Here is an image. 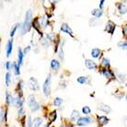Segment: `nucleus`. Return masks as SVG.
<instances>
[{
  "instance_id": "f257e3e1",
  "label": "nucleus",
  "mask_w": 127,
  "mask_h": 127,
  "mask_svg": "<svg viewBox=\"0 0 127 127\" xmlns=\"http://www.w3.org/2000/svg\"><path fill=\"white\" fill-rule=\"evenodd\" d=\"M32 10H28V11L26 12L24 23H23L22 28H21V34L27 33V32L31 30V27H32Z\"/></svg>"
},
{
  "instance_id": "f03ea898",
  "label": "nucleus",
  "mask_w": 127,
  "mask_h": 127,
  "mask_svg": "<svg viewBox=\"0 0 127 127\" xmlns=\"http://www.w3.org/2000/svg\"><path fill=\"white\" fill-rule=\"evenodd\" d=\"M28 105H29V107L32 109V111H37L40 109V106L39 104L37 103L36 101V99H35V97L34 96H29V98H28Z\"/></svg>"
},
{
  "instance_id": "7ed1b4c3",
  "label": "nucleus",
  "mask_w": 127,
  "mask_h": 127,
  "mask_svg": "<svg viewBox=\"0 0 127 127\" xmlns=\"http://www.w3.org/2000/svg\"><path fill=\"white\" fill-rule=\"evenodd\" d=\"M51 93V76L49 75L43 84V94L45 97H49Z\"/></svg>"
},
{
  "instance_id": "20e7f679",
  "label": "nucleus",
  "mask_w": 127,
  "mask_h": 127,
  "mask_svg": "<svg viewBox=\"0 0 127 127\" xmlns=\"http://www.w3.org/2000/svg\"><path fill=\"white\" fill-rule=\"evenodd\" d=\"M91 123H92V119H91V118L83 117V118H80L76 124H77L78 126H86V125L91 124Z\"/></svg>"
},
{
  "instance_id": "39448f33",
  "label": "nucleus",
  "mask_w": 127,
  "mask_h": 127,
  "mask_svg": "<svg viewBox=\"0 0 127 127\" xmlns=\"http://www.w3.org/2000/svg\"><path fill=\"white\" fill-rule=\"evenodd\" d=\"M29 87L30 89H32V90H34V91H37L39 90V85H38V82H37V80L32 77L31 79L29 80Z\"/></svg>"
},
{
  "instance_id": "423d86ee",
  "label": "nucleus",
  "mask_w": 127,
  "mask_h": 127,
  "mask_svg": "<svg viewBox=\"0 0 127 127\" xmlns=\"http://www.w3.org/2000/svg\"><path fill=\"white\" fill-rule=\"evenodd\" d=\"M85 64H86L87 68L89 69V70H93L97 67V64H96L95 62L92 61V60H89V59H87V60L85 61Z\"/></svg>"
},
{
  "instance_id": "0eeeda50",
  "label": "nucleus",
  "mask_w": 127,
  "mask_h": 127,
  "mask_svg": "<svg viewBox=\"0 0 127 127\" xmlns=\"http://www.w3.org/2000/svg\"><path fill=\"white\" fill-rule=\"evenodd\" d=\"M102 75L105 76V77H107V78H109V79H111V78H114V75L112 74V72H111V70L109 69H106V68H104V69H102Z\"/></svg>"
},
{
  "instance_id": "6e6552de",
  "label": "nucleus",
  "mask_w": 127,
  "mask_h": 127,
  "mask_svg": "<svg viewBox=\"0 0 127 127\" xmlns=\"http://www.w3.org/2000/svg\"><path fill=\"white\" fill-rule=\"evenodd\" d=\"M114 29H115L114 23L111 22V21H109V22L107 23L106 27H105V31H106L107 32H109V33H113Z\"/></svg>"
},
{
  "instance_id": "1a4fd4ad",
  "label": "nucleus",
  "mask_w": 127,
  "mask_h": 127,
  "mask_svg": "<svg viewBox=\"0 0 127 127\" xmlns=\"http://www.w3.org/2000/svg\"><path fill=\"white\" fill-rule=\"evenodd\" d=\"M12 47H13V41L10 40L7 42V45H6V56L9 57L11 55V53H12Z\"/></svg>"
},
{
  "instance_id": "9d476101",
  "label": "nucleus",
  "mask_w": 127,
  "mask_h": 127,
  "mask_svg": "<svg viewBox=\"0 0 127 127\" xmlns=\"http://www.w3.org/2000/svg\"><path fill=\"white\" fill-rule=\"evenodd\" d=\"M98 109L99 111H103L105 113H109L110 111H111V108L109 107L108 105H104V104H99L98 106Z\"/></svg>"
},
{
  "instance_id": "9b49d317",
  "label": "nucleus",
  "mask_w": 127,
  "mask_h": 127,
  "mask_svg": "<svg viewBox=\"0 0 127 127\" xmlns=\"http://www.w3.org/2000/svg\"><path fill=\"white\" fill-rule=\"evenodd\" d=\"M61 31L63 32H65V33H67V34H70L72 35V30L70 29V27L67 24H65V23H64L63 25H62V27H61Z\"/></svg>"
},
{
  "instance_id": "f8f14e48",
  "label": "nucleus",
  "mask_w": 127,
  "mask_h": 127,
  "mask_svg": "<svg viewBox=\"0 0 127 127\" xmlns=\"http://www.w3.org/2000/svg\"><path fill=\"white\" fill-rule=\"evenodd\" d=\"M22 104H23V100L20 98H19V97L14 98V102H13V105H15L16 107H19V108L20 109V108H22Z\"/></svg>"
},
{
  "instance_id": "ddd939ff",
  "label": "nucleus",
  "mask_w": 127,
  "mask_h": 127,
  "mask_svg": "<svg viewBox=\"0 0 127 127\" xmlns=\"http://www.w3.org/2000/svg\"><path fill=\"white\" fill-rule=\"evenodd\" d=\"M51 67H52V69L58 70L59 69V67H60V64H59V62H58L57 60L53 59V60L51 61Z\"/></svg>"
},
{
  "instance_id": "4468645a",
  "label": "nucleus",
  "mask_w": 127,
  "mask_h": 127,
  "mask_svg": "<svg viewBox=\"0 0 127 127\" xmlns=\"http://www.w3.org/2000/svg\"><path fill=\"white\" fill-rule=\"evenodd\" d=\"M108 122H109V119L106 118L105 116H98V123L100 125H104V124H108Z\"/></svg>"
},
{
  "instance_id": "2eb2a0df",
  "label": "nucleus",
  "mask_w": 127,
  "mask_h": 127,
  "mask_svg": "<svg viewBox=\"0 0 127 127\" xmlns=\"http://www.w3.org/2000/svg\"><path fill=\"white\" fill-rule=\"evenodd\" d=\"M24 53L22 52V50L19 48V51H18V57H19V64H22V62H23V57H24Z\"/></svg>"
},
{
  "instance_id": "dca6fc26",
  "label": "nucleus",
  "mask_w": 127,
  "mask_h": 127,
  "mask_svg": "<svg viewBox=\"0 0 127 127\" xmlns=\"http://www.w3.org/2000/svg\"><path fill=\"white\" fill-rule=\"evenodd\" d=\"M70 119L72 120V121H78L80 118H79V112L77 111H73L72 112V114L70 116Z\"/></svg>"
},
{
  "instance_id": "f3484780",
  "label": "nucleus",
  "mask_w": 127,
  "mask_h": 127,
  "mask_svg": "<svg viewBox=\"0 0 127 127\" xmlns=\"http://www.w3.org/2000/svg\"><path fill=\"white\" fill-rule=\"evenodd\" d=\"M119 12L121 14H125L127 12V4L123 3L119 6Z\"/></svg>"
},
{
  "instance_id": "a211bd4d",
  "label": "nucleus",
  "mask_w": 127,
  "mask_h": 127,
  "mask_svg": "<svg viewBox=\"0 0 127 127\" xmlns=\"http://www.w3.org/2000/svg\"><path fill=\"white\" fill-rule=\"evenodd\" d=\"M41 124H42L41 118H35L33 120V123H32V127H39Z\"/></svg>"
},
{
  "instance_id": "6ab92c4d",
  "label": "nucleus",
  "mask_w": 127,
  "mask_h": 127,
  "mask_svg": "<svg viewBox=\"0 0 127 127\" xmlns=\"http://www.w3.org/2000/svg\"><path fill=\"white\" fill-rule=\"evenodd\" d=\"M102 14H103V12H102V10L99 8V9H94L92 11V15L94 17H96L97 19H98V18H100V17L102 16Z\"/></svg>"
},
{
  "instance_id": "aec40b11",
  "label": "nucleus",
  "mask_w": 127,
  "mask_h": 127,
  "mask_svg": "<svg viewBox=\"0 0 127 127\" xmlns=\"http://www.w3.org/2000/svg\"><path fill=\"white\" fill-rule=\"evenodd\" d=\"M100 50L98 49V48H95V49H93L92 52H91V55H92L94 58H98L99 55H100Z\"/></svg>"
},
{
  "instance_id": "412c9836",
  "label": "nucleus",
  "mask_w": 127,
  "mask_h": 127,
  "mask_svg": "<svg viewBox=\"0 0 127 127\" xmlns=\"http://www.w3.org/2000/svg\"><path fill=\"white\" fill-rule=\"evenodd\" d=\"M38 21L40 22V25H41V28H45L46 25H47V19L45 17H42L41 19H38Z\"/></svg>"
},
{
  "instance_id": "4be33fe9",
  "label": "nucleus",
  "mask_w": 127,
  "mask_h": 127,
  "mask_svg": "<svg viewBox=\"0 0 127 127\" xmlns=\"http://www.w3.org/2000/svg\"><path fill=\"white\" fill-rule=\"evenodd\" d=\"M88 81H89V78L87 76H79L77 78V82L79 84H86V83H88Z\"/></svg>"
},
{
  "instance_id": "5701e85b",
  "label": "nucleus",
  "mask_w": 127,
  "mask_h": 127,
  "mask_svg": "<svg viewBox=\"0 0 127 127\" xmlns=\"http://www.w3.org/2000/svg\"><path fill=\"white\" fill-rule=\"evenodd\" d=\"M14 102V98H12V96L10 95L9 93L6 92V103L9 105V104H13Z\"/></svg>"
},
{
  "instance_id": "b1692460",
  "label": "nucleus",
  "mask_w": 127,
  "mask_h": 127,
  "mask_svg": "<svg viewBox=\"0 0 127 127\" xmlns=\"http://www.w3.org/2000/svg\"><path fill=\"white\" fill-rule=\"evenodd\" d=\"M101 64L105 67V68L110 66V61H109V59H107V58H103L101 61Z\"/></svg>"
},
{
  "instance_id": "393cba45",
  "label": "nucleus",
  "mask_w": 127,
  "mask_h": 127,
  "mask_svg": "<svg viewBox=\"0 0 127 127\" xmlns=\"http://www.w3.org/2000/svg\"><path fill=\"white\" fill-rule=\"evenodd\" d=\"M55 118H56V111H53V112L50 113V115H49V121H50V123L54 122V120H55Z\"/></svg>"
},
{
  "instance_id": "a878e982",
  "label": "nucleus",
  "mask_w": 127,
  "mask_h": 127,
  "mask_svg": "<svg viewBox=\"0 0 127 127\" xmlns=\"http://www.w3.org/2000/svg\"><path fill=\"white\" fill-rule=\"evenodd\" d=\"M63 103V99L61 98H55L54 100V104L55 105V106H60L61 104Z\"/></svg>"
},
{
  "instance_id": "bb28decb",
  "label": "nucleus",
  "mask_w": 127,
  "mask_h": 127,
  "mask_svg": "<svg viewBox=\"0 0 127 127\" xmlns=\"http://www.w3.org/2000/svg\"><path fill=\"white\" fill-rule=\"evenodd\" d=\"M118 45H119V47L122 48V49L127 50V41H121V42L118 43Z\"/></svg>"
},
{
  "instance_id": "cd10ccee",
  "label": "nucleus",
  "mask_w": 127,
  "mask_h": 127,
  "mask_svg": "<svg viewBox=\"0 0 127 127\" xmlns=\"http://www.w3.org/2000/svg\"><path fill=\"white\" fill-rule=\"evenodd\" d=\"M6 86H9L10 83H11V75L9 73H7L6 75Z\"/></svg>"
},
{
  "instance_id": "c85d7f7f",
  "label": "nucleus",
  "mask_w": 127,
  "mask_h": 127,
  "mask_svg": "<svg viewBox=\"0 0 127 127\" xmlns=\"http://www.w3.org/2000/svg\"><path fill=\"white\" fill-rule=\"evenodd\" d=\"M82 111H83V113L84 114H89L90 113V108H89V106H85L84 108L82 109Z\"/></svg>"
},
{
  "instance_id": "c756f323",
  "label": "nucleus",
  "mask_w": 127,
  "mask_h": 127,
  "mask_svg": "<svg viewBox=\"0 0 127 127\" xmlns=\"http://www.w3.org/2000/svg\"><path fill=\"white\" fill-rule=\"evenodd\" d=\"M1 122H6V111L1 109Z\"/></svg>"
},
{
  "instance_id": "7c9ffc66",
  "label": "nucleus",
  "mask_w": 127,
  "mask_h": 127,
  "mask_svg": "<svg viewBox=\"0 0 127 127\" xmlns=\"http://www.w3.org/2000/svg\"><path fill=\"white\" fill-rule=\"evenodd\" d=\"M14 70H15V74L16 75H19V64H14Z\"/></svg>"
},
{
  "instance_id": "2f4dec72",
  "label": "nucleus",
  "mask_w": 127,
  "mask_h": 127,
  "mask_svg": "<svg viewBox=\"0 0 127 127\" xmlns=\"http://www.w3.org/2000/svg\"><path fill=\"white\" fill-rule=\"evenodd\" d=\"M18 25H19V24H17V25L15 26V27H14V28L12 29L11 32H10V36H11V37H13V36H14V34H15V32H16L17 29H18Z\"/></svg>"
},
{
  "instance_id": "473e14b6",
  "label": "nucleus",
  "mask_w": 127,
  "mask_h": 127,
  "mask_svg": "<svg viewBox=\"0 0 127 127\" xmlns=\"http://www.w3.org/2000/svg\"><path fill=\"white\" fill-rule=\"evenodd\" d=\"M18 113H19V117H21V116H22V115L24 114V113H25V110H24L23 108H20L19 110V112H18Z\"/></svg>"
},
{
  "instance_id": "72a5a7b5",
  "label": "nucleus",
  "mask_w": 127,
  "mask_h": 127,
  "mask_svg": "<svg viewBox=\"0 0 127 127\" xmlns=\"http://www.w3.org/2000/svg\"><path fill=\"white\" fill-rule=\"evenodd\" d=\"M123 32H124V35L125 37H127V25H124V28H123Z\"/></svg>"
},
{
  "instance_id": "f704fd0d",
  "label": "nucleus",
  "mask_w": 127,
  "mask_h": 127,
  "mask_svg": "<svg viewBox=\"0 0 127 127\" xmlns=\"http://www.w3.org/2000/svg\"><path fill=\"white\" fill-rule=\"evenodd\" d=\"M6 70L11 69V64H10V62H6Z\"/></svg>"
},
{
  "instance_id": "c9c22d12",
  "label": "nucleus",
  "mask_w": 127,
  "mask_h": 127,
  "mask_svg": "<svg viewBox=\"0 0 127 127\" xmlns=\"http://www.w3.org/2000/svg\"><path fill=\"white\" fill-rule=\"evenodd\" d=\"M28 124H29V127H32V122H31V117H29V120H28Z\"/></svg>"
},
{
  "instance_id": "e433bc0d",
  "label": "nucleus",
  "mask_w": 127,
  "mask_h": 127,
  "mask_svg": "<svg viewBox=\"0 0 127 127\" xmlns=\"http://www.w3.org/2000/svg\"><path fill=\"white\" fill-rule=\"evenodd\" d=\"M103 4H104V1H100V4H99V7L101 8L102 6H103Z\"/></svg>"
},
{
  "instance_id": "4c0bfd02",
  "label": "nucleus",
  "mask_w": 127,
  "mask_h": 127,
  "mask_svg": "<svg viewBox=\"0 0 127 127\" xmlns=\"http://www.w3.org/2000/svg\"><path fill=\"white\" fill-rule=\"evenodd\" d=\"M126 100H127V96H126Z\"/></svg>"
}]
</instances>
